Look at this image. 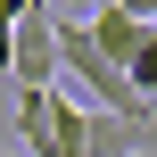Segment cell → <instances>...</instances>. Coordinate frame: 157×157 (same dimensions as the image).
Wrapping results in <instances>:
<instances>
[{
    "label": "cell",
    "mask_w": 157,
    "mask_h": 157,
    "mask_svg": "<svg viewBox=\"0 0 157 157\" xmlns=\"http://www.w3.org/2000/svg\"><path fill=\"white\" fill-rule=\"evenodd\" d=\"M0 75H8L17 91H50V83H58V8H50V0L25 8V17L0 33Z\"/></svg>",
    "instance_id": "obj_1"
},
{
    "label": "cell",
    "mask_w": 157,
    "mask_h": 157,
    "mask_svg": "<svg viewBox=\"0 0 157 157\" xmlns=\"http://www.w3.org/2000/svg\"><path fill=\"white\" fill-rule=\"evenodd\" d=\"M17 149L25 157H83V108L50 91H17Z\"/></svg>",
    "instance_id": "obj_2"
},
{
    "label": "cell",
    "mask_w": 157,
    "mask_h": 157,
    "mask_svg": "<svg viewBox=\"0 0 157 157\" xmlns=\"http://www.w3.org/2000/svg\"><path fill=\"white\" fill-rule=\"evenodd\" d=\"M116 8H124L132 25H157V0H116Z\"/></svg>",
    "instance_id": "obj_3"
},
{
    "label": "cell",
    "mask_w": 157,
    "mask_h": 157,
    "mask_svg": "<svg viewBox=\"0 0 157 157\" xmlns=\"http://www.w3.org/2000/svg\"><path fill=\"white\" fill-rule=\"evenodd\" d=\"M25 8H41V0H0V33H8V25H17Z\"/></svg>",
    "instance_id": "obj_4"
},
{
    "label": "cell",
    "mask_w": 157,
    "mask_h": 157,
    "mask_svg": "<svg viewBox=\"0 0 157 157\" xmlns=\"http://www.w3.org/2000/svg\"><path fill=\"white\" fill-rule=\"evenodd\" d=\"M132 157H157V149H132Z\"/></svg>",
    "instance_id": "obj_5"
}]
</instances>
